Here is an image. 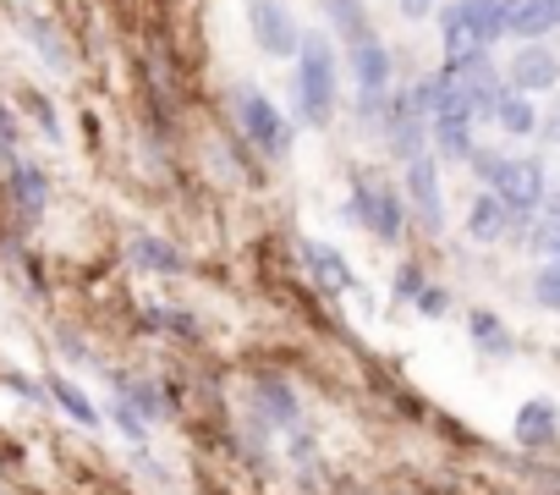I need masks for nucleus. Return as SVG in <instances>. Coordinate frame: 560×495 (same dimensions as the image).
Listing matches in <instances>:
<instances>
[{
    "instance_id": "0eeeda50",
    "label": "nucleus",
    "mask_w": 560,
    "mask_h": 495,
    "mask_svg": "<svg viewBox=\"0 0 560 495\" xmlns=\"http://www.w3.org/2000/svg\"><path fill=\"white\" fill-rule=\"evenodd\" d=\"M347 61H352V78H358L363 105H369V111H374V105H385V100H390V50L380 45V34H369V39L347 45Z\"/></svg>"
},
{
    "instance_id": "393cba45",
    "label": "nucleus",
    "mask_w": 560,
    "mask_h": 495,
    "mask_svg": "<svg viewBox=\"0 0 560 495\" xmlns=\"http://www.w3.org/2000/svg\"><path fill=\"white\" fill-rule=\"evenodd\" d=\"M412 303H418V314H429V320H440V314H445V303H451V298H445V292H440V287H423V292H418V298H412Z\"/></svg>"
},
{
    "instance_id": "4be33fe9",
    "label": "nucleus",
    "mask_w": 560,
    "mask_h": 495,
    "mask_svg": "<svg viewBox=\"0 0 560 495\" xmlns=\"http://www.w3.org/2000/svg\"><path fill=\"white\" fill-rule=\"evenodd\" d=\"M50 396H56V402H61V407H67V413L78 418V424H100V407H94V402H89V396H83V391H78L72 380L50 375Z\"/></svg>"
},
{
    "instance_id": "9d476101",
    "label": "nucleus",
    "mask_w": 560,
    "mask_h": 495,
    "mask_svg": "<svg viewBox=\"0 0 560 495\" xmlns=\"http://www.w3.org/2000/svg\"><path fill=\"white\" fill-rule=\"evenodd\" d=\"M560 28V0H505V34L511 39H544Z\"/></svg>"
},
{
    "instance_id": "2eb2a0df",
    "label": "nucleus",
    "mask_w": 560,
    "mask_h": 495,
    "mask_svg": "<svg viewBox=\"0 0 560 495\" xmlns=\"http://www.w3.org/2000/svg\"><path fill=\"white\" fill-rule=\"evenodd\" d=\"M45 198H50L45 171L28 165V160H18V165H12V204L23 209V220H39V215H45Z\"/></svg>"
},
{
    "instance_id": "412c9836",
    "label": "nucleus",
    "mask_w": 560,
    "mask_h": 495,
    "mask_svg": "<svg viewBox=\"0 0 560 495\" xmlns=\"http://www.w3.org/2000/svg\"><path fill=\"white\" fill-rule=\"evenodd\" d=\"M116 396L149 424V418H165V402H160V391L149 385V380H116Z\"/></svg>"
},
{
    "instance_id": "ddd939ff",
    "label": "nucleus",
    "mask_w": 560,
    "mask_h": 495,
    "mask_svg": "<svg viewBox=\"0 0 560 495\" xmlns=\"http://www.w3.org/2000/svg\"><path fill=\"white\" fill-rule=\"evenodd\" d=\"M555 83H560V61H555V56L522 50V56L511 61V89H516V94H544V89H555Z\"/></svg>"
},
{
    "instance_id": "dca6fc26",
    "label": "nucleus",
    "mask_w": 560,
    "mask_h": 495,
    "mask_svg": "<svg viewBox=\"0 0 560 495\" xmlns=\"http://www.w3.org/2000/svg\"><path fill=\"white\" fill-rule=\"evenodd\" d=\"M505 226H511V209L500 204V193H478L472 209H467V231H472V242H500Z\"/></svg>"
},
{
    "instance_id": "c85d7f7f",
    "label": "nucleus",
    "mask_w": 560,
    "mask_h": 495,
    "mask_svg": "<svg viewBox=\"0 0 560 495\" xmlns=\"http://www.w3.org/2000/svg\"><path fill=\"white\" fill-rule=\"evenodd\" d=\"M549 242H555V265H560V237H549Z\"/></svg>"
},
{
    "instance_id": "c756f323",
    "label": "nucleus",
    "mask_w": 560,
    "mask_h": 495,
    "mask_svg": "<svg viewBox=\"0 0 560 495\" xmlns=\"http://www.w3.org/2000/svg\"><path fill=\"white\" fill-rule=\"evenodd\" d=\"M555 215H560V198H555Z\"/></svg>"
},
{
    "instance_id": "b1692460",
    "label": "nucleus",
    "mask_w": 560,
    "mask_h": 495,
    "mask_svg": "<svg viewBox=\"0 0 560 495\" xmlns=\"http://www.w3.org/2000/svg\"><path fill=\"white\" fill-rule=\"evenodd\" d=\"M533 298H538L544 309H555V314H560V265L538 270V281H533Z\"/></svg>"
},
{
    "instance_id": "f03ea898",
    "label": "nucleus",
    "mask_w": 560,
    "mask_h": 495,
    "mask_svg": "<svg viewBox=\"0 0 560 495\" xmlns=\"http://www.w3.org/2000/svg\"><path fill=\"white\" fill-rule=\"evenodd\" d=\"M440 34L451 56H472L489 50L505 34V0H451L440 12Z\"/></svg>"
},
{
    "instance_id": "bb28decb",
    "label": "nucleus",
    "mask_w": 560,
    "mask_h": 495,
    "mask_svg": "<svg viewBox=\"0 0 560 495\" xmlns=\"http://www.w3.org/2000/svg\"><path fill=\"white\" fill-rule=\"evenodd\" d=\"M396 292H401V298H418V292H423V276H418V270L407 265V270L396 276Z\"/></svg>"
},
{
    "instance_id": "39448f33",
    "label": "nucleus",
    "mask_w": 560,
    "mask_h": 495,
    "mask_svg": "<svg viewBox=\"0 0 560 495\" xmlns=\"http://www.w3.org/2000/svg\"><path fill=\"white\" fill-rule=\"evenodd\" d=\"M352 215H358L380 242H396V237H401V226H407V204H401V193H396L390 182H380V176H358Z\"/></svg>"
},
{
    "instance_id": "1a4fd4ad",
    "label": "nucleus",
    "mask_w": 560,
    "mask_h": 495,
    "mask_svg": "<svg viewBox=\"0 0 560 495\" xmlns=\"http://www.w3.org/2000/svg\"><path fill=\"white\" fill-rule=\"evenodd\" d=\"M407 198L418 204V215H423V226H429V231H440V226H445V198H440V171H434V160H429V154H418V160H407Z\"/></svg>"
},
{
    "instance_id": "5701e85b",
    "label": "nucleus",
    "mask_w": 560,
    "mask_h": 495,
    "mask_svg": "<svg viewBox=\"0 0 560 495\" xmlns=\"http://www.w3.org/2000/svg\"><path fill=\"white\" fill-rule=\"evenodd\" d=\"M258 396H269V407H275L269 418H275V424H292V418H298V396H292L287 385H280V380H264V385H258Z\"/></svg>"
},
{
    "instance_id": "cd10ccee",
    "label": "nucleus",
    "mask_w": 560,
    "mask_h": 495,
    "mask_svg": "<svg viewBox=\"0 0 560 495\" xmlns=\"http://www.w3.org/2000/svg\"><path fill=\"white\" fill-rule=\"evenodd\" d=\"M401 12H407V18H429L434 0H401Z\"/></svg>"
},
{
    "instance_id": "f257e3e1",
    "label": "nucleus",
    "mask_w": 560,
    "mask_h": 495,
    "mask_svg": "<svg viewBox=\"0 0 560 495\" xmlns=\"http://www.w3.org/2000/svg\"><path fill=\"white\" fill-rule=\"evenodd\" d=\"M292 100H298V116L308 127H330V116H336V50L325 34L303 39L298 72H292Z\"/></svg>"
},
{
    "instance_id": "a878e982",
    "label": "nucleus",
    "mask_w": 560,
    "mask_h": 495,
    "mask_svg": "<svg viewBox=\"0 0 560 495\" xmlns=\"http://www.w3.org/2000/svg\"><path fill=\"white\" fill-rule=\"evenodd\" d=\"M0 154H7V160L18 165V127H12V116H7V105H0Z\"/></svg>"
},
{
    "instance_id": "f3484780",
    "label": "nucleus",
    "mask_w": 560,
    "mask_h": 495,
    "mask_svg": "<svg viewBox=\"0 0 560 495\" xmlns=\"http://www.w3.org/2000/svg\"><path fill=\"white\" fill-rule=\"evenodd\" d=\"M494 122H500V133H511V138H527V133H538V105H533L527 94L505 89V94L494 100Z\"/></svg>"
},
{
    "instance_id": "7ed1b4c3",
    "label": "nucleus",
    "mask_w": 560,
    "mask_h": 495,
    "mask_svg": "<svg viewBox=\"0 0 560 495\" xmlns=\"http://www.w3.org/2000/svg\"><path fill=\"white\" fill-rule=\"evenodd\" d=\"M236 122H242V138L269 154V160H287L292 154V122L280 116V105L258 89H236Z\"/></svg>"
},
{
    "instance_id": "aec40b11",
    "label": "nucleus",
    "mask_w": 560,
    "mask_h": 495,
    "mask_svg": "<svg viewBox=\"0 0 560 495\" xmlns=\"http://www.w3.org/2000/svg\"><path fill=\"white\" fill-rule=\"evenodd\" d=\"M325 7H330V23L347 34V45H358V39H369L374 28H369V7H363V0H325Z\"/></svg>"
},
{
    "instance_id": "4468645a",
    "label": "nucleus",
    "mask_w": 560,
    "mask_h": 495,
    "mask_svg": "<svg viewBox=\"0 0 560 495\" xmlns=\"http://www.w3.org/2000/svg\"><path fill=\"white\" fill-rule=\"evenodd\" d=\"M429 138H434L451 160H467V165H472V149H478V143H472V116L445 111V116H434V122H429Z\"/></svg>"
},
{
    "instance_id": "9b49d317",
    "label": "nucleus",
    "mask_w": 560,
    "mask_h": 495,
    "mask_svg": "<svg viewBox=\"0 0 560 495\" xmlns=\"http://www.w3.org/2000/svg\"><path fill=\"white\" fill-rule=\"evenodd\" d=\"M303 265H308V276L325 287V292H352V281H358V270L347 265V254H336L330 242H303Z\"/></svg>"
},
{
    "instance_id": "f8f14e48",
    "label": "nucleus",
    "mask_w": 560,
    "mask_h": 495,
    "mask_svg": "<svg viewBox=\"0 0 560 495\" xmlns=\"http://www.w3.org/2000/svg\"><path fill=\"white\" fill-rule=\"evenodd\" d=\"M555 429H560V407H555L549 396H533V402H522V407H516L511 435H516L522 446H549V440H555Z\"/></svg>"
},
{
    "instance_id": "6ab92c4d",
    "label": "nucleus",
    "mask_w": 560,
    "mask_h": 495,
    "mask_svg": "<svg viewBox=\"0 0 560 495\" xmlns=\"http://www.w3.org/2000/svg\"><path fill=\"white\" fill-rule=\"evenodd\" d=\"M467 336L483 347V353H494V358H505L516 342H511V331L500 325V314H489V309H472V320H467Z\"/></svg>"
},
{
    "instance_id": "423d86ee",
    "label": "nucleus",
    "mask_w": 560,
    "mask_h": 495,
    "mask_svg": "<svg viewBox=\"0 0 560 495\" xmlns=\"http://www.w3.org/2000/svg\"><path fill=\"white\" fill-rule=\"evenodd\" d=\"M489 193H500V204L511 215H533L544 204V165L538 160H500L489 171Z\"/></svg>"
},
{
    "instance_id": "a211bd4d",
    "label": "nucleus",
    "mask_w": 560,
    "mask_h": 495,
    "mask_svg": "<svg viewBox=\"0 0 560 495\" xmlns=\"http://www.w3.org/2000/svg\"><path fill=\"white\" fill-rule=\"evenodd\" d=\"M127 254H132V265H143V270H160V276H176V270H182V254H176L171 242L149 237V231H138V237L127 242Z\"/></svg>"
},
{
    "instance_id": "6e6552de",
    "label": "nucleus",
    "mask_w": 560,
    "mask_h": 495,
    "mask_svg": "<svg viewBox=\"0 0 560 495\" xmlns=\"http://www.w3.org/2000/svg\"><path fill=\"white\" fill-rule=\"evenodd\" d=\"M385 138L401 160H418L423 143H429V111L418 105V94H390V111H385Z\"/></svg>"
},
{
    "instance_id": "20e7f679",
    "label": "nucleus",
    "mask_w": 560,
    "mask_h": 495,
    "mask_svg": "<svg viewBox=\"0 0 560 495\" xmlns=\"http://www.w3.org/2000/svg\"><path fill=\"white\" fill-rule=\"evenodd\" d=\"M247 28H253L258 50H264V56H275V61L298 56V50H303V39H308V34L298 28V18H292L287 0H247Z\"/></svg>"
}]
</instances>
